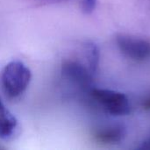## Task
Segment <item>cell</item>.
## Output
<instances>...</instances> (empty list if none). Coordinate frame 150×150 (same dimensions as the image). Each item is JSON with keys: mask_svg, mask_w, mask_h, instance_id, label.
Segmentation results:
<instances>
[{"mask_svg": "<svg viewBox=\"0 0 150 150\" xmlns=\"http://www.w3.org/2000/svg\"><path fill=\"white\" fill-rule=\"evenodd\" d=\"M88 94L92 101L110 114L126 115L130 111L128 98L120 92L91 88Z\"/></svg>", "mask_w": 150, "mask_h": 150, "instance_id": "cell-2", "label": "cell"}, {"mask_svg": "<svg viewBox=\"0 0 150 150\" xmlns=\"http://www.w3.org/2000/svg\"><path fill=\"white\" fill-rule=\"evenodd\" d=\"M17 120L4 106L0 99V138L8 139L17 128Z\"/></svg>", "mask_w": 150, "mask_h": 150, "instance_id": "cell-6", "label": "cell"}, {"mask_svg": "<svg viewBox=\"0 0 150 150\" xmlns=\"http://www.w3.org/2000/svg\"><path fill=\"white\" fill-rule=\"evenodd\" d=\"M85 53L88 61V68L92 74L97 71L99 62V51L98 47L93 43H88L85 47Z\"/></svg>", "mask_w": 150, "mask_h": 150, "instance_id": "cell-7", "label": "cell"}, {"mask_svg": "<svg viewBox=\"0 0 150 150\" xmlns=\"http://www.w3.org/2000/svg\"><path fill=\"white\" fill-rule=\"evenodd\" d=\"M118 47L120 51L134 61H145L150 58V42L129 36H119Z\"/></svg>", "mask_w": 150, "mask_h": 150, "instance_id": "cell-4", "label": "cell"}, {"mask_svg": "<svg viewBox=\"0 0 150 150\" xmlns=\"http://www.w3.org/2000/svg\"><path fill=\"white\" fill-rule=\"evenodd\" d=\"M30 69L21 62H11L8 63L1 76L2 86L5 94L10 98L20 96L28 87L31 81Z\"/></svg>", "mask_w": 150, "mask_h": 150, "instance_id": "cell-1", "label": "cell"}, {"mask_svg": "<svg viewBox=\"0 0 150 150\" xmlns=\"http://www.w3.org/2000/svg\"><path fill=\"white\" fill-rule=\"evenodd\" d=\"M126 135L124 128L118 126L107 127L98 129L93 134L94 140L102 144H117L120 142Z\"/></svg>", "mask_w": 150, "mask_h": 150, "instance_id": "cell-5", "label": "cell"}, {"mask_svg": "<svg viewBox=\"0 0 150 150\" xmlns=\"http://www.w3.org/2000/svg\"><path fill=\"white\" fill-rule=\"evenodd\" d=\"M142 107L146 110H150V98H148L142 102Z\"/></svg>", "mask_w": 150, "mask_h": 150, "instance_id": "cell-10", "label": "cell"}, {"mask_svg": "<svg viewBox=\"0 0 150 150\" xmlns=\"http://www.w3.org/2000/svg\"><path fill=\"white\" fill-rule=\"evenodd\" d=\"M139 149H141L150 150V138L149 139V140H147V141L143 142L142 143V145L140 146V148H139Z\"/></svg>", "mask_w": 150, "mask_h": 150, "instance_id": "cell-9", "label": "cell"}, {"mask_svg": "<svg viewBox=\"0 0 150 150\" xmlns=\"http://www.w3.org/2000/svg\"><path fill=\"white\" fill-rule=\"evenodd\" d=\"M97 0H83L82 1V9L85 13H91L94 11L96 7Z\"/></svg>", "mask_w": 150, "mask_h": 150, "instance_id": "cell-8", "label": "cell"}, {"mask_svg": "<svg viewBox=\"0 0 150 150\" xmlns=\"http://www.w3.org/2000/svg\"><path fill=\"white\" fill-rule=\"evenodd\" d=\"M62 76L63 80L68 81L83 91L88 93L92 88V73L89 68H86L78 62H65L62 67Z\"/></svg>", "mask_w": 150, "mask_h": 150, "instance_id": "cell-3", "label": "cell"}]
</instances>
